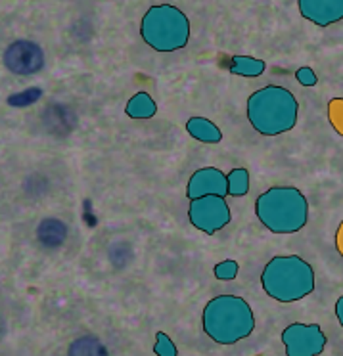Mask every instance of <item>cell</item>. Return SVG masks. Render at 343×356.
<instances>
[{
	"mask_svg": "<svg viewBox=\"0 0 343 356\" xmlns=\"http://www.w3.org/2000/svg\"><path fill=\"white\" fill-rule=\"evenodd\" d=\"M202 327L213 343L234 345L253 333L255 316L250 302L242 297L218 295L203 307Z\"/></svg>",
	"mask_w": 343,
	"mask_h": 356,
	"instance_id": "cell-1",
	"label": "cell"
},
{
	"mask_svg": "<svg viewBox=\"0 0 343 356\" xmlns=\"http://www.w3.org/2000/svg\"><path fill=\"white\" fill-rule=\"evenodd\" d=\"M299 102L288 88L269 85L248 98V119L263 136H278L296 129Z\"/></svg>",
	"mask_w": 343,
	"mask_h": 356,
	"instance_id": "cell-2",
	"label": "cell"
},
{
	"mask_svg": "<svg viewBox=\"0 0 343 356\" xmlns=\"http://www.w3.org/2000/svg\"><path fill=\"white\" fill-rule=\"evenodd\" d=\"M255 215L273 234H296L309 220V202L296 186H273L255 200Z\"/></svg>",
	"mask_w": 343,
	"mask_h": 356,
	"instance_id": "cell-3",
	"label": "cell"
},
{
	"mask_svg": "<svg viewBox=\"0 0 343 356\" xmlns=\"http://www.w3.org/2000/svg\"><path fill=\"white\" fill-rule=\"evenodd\" d=\"M261 286L274 301L296 302L314 291V270L301 257H273L261 272Z\"/></svg>",
	"mask_w": 343,
	"mask_h": 356,
	"instance_id": "cell-4",
	"label": "cell"
},
{
	"mask_svg": "<svg viewBox=\"0 0 343 356\" xmlns=\"http://www.w3.org/2000/svg\"><path fill=\"white\" fill-rule=\"evenodd\" d=\"M141 37L157 52H177L190 40V22L177 6L156 4L142 16Z\"/></svg>",
	"mask_w": 343,
	"mask_h": 356,
	"instance_id": "cell-5",
	"label": "cell"
},
{
	"mask_svg": "<svg viewBox=\"0 0 343 356\" xmlns=\"http://www.w3.org/2000/svg\"><path fill=\"white\" fill-rule=\"evenodd\" d=\"M188 220L203 234L213 236L218 230H223L225 226H228V222L232 220V213H230V207L225 197L205 195V197H198V200L190 202Z\"/></svg>",
	"mask_w": 343,
	"mask_h": 356,
	"instance_id": "cell-6",
	"label": "cell"
},
{
	"mask_svg": "<svg viewBox=\"0 0 343 356\" xmlns=\"http://www.w3.org/2000/svg\"><path fill=\"white\" fill-rule=\"evenodd\" d=\"M286 356H320L326 348V335L319 324H289L280 335Z\"/></svg>",
	"mask_w": 343,
	"mask_h": 356,
	"instance_id": "cell-7",
	"label": "cell"
},
{
	"mask_svg": "<svg viewBox=\"0 0 343 356\" xmlns=\"http://www.w3.org/2000/svg\"><path fill=\"white\" fill-rule=\"evenodd\" d=\"M2 62L14 75H33L45 67V52L31 40H16L6 48Z\"/></svg>",
	"mask_w": 343,
	"mask_h": 356,
	"instance_id": "cell-8",
	"label": "cell"
},
{
	"mask_svg": "<svg viewBox=\"0 0 343 356\" xmlns=\"http://www.w3.org/2000/svg\"><path fill=\"white\" fill-rule=\"evenodd\" d=\"M188 200H198V197H205V195H221L226 197L228 190H226V175L217 167H203L198 169L190 177L186 186Z\"/></svg>",
	"mask_w": 343,
	"mask_h": 356,
	"instance_id": "cell-9",
	"label": "cell"
},
{
	"mask_svg": "<svg viewBox=\"0 0 343 356\" xmlns=\"http://www.w3.org/2000/svg\"><path fill=\"white\" fill-rule=\"evenodd\" d=\"M299 14L320 27L334 25L343 19V0H299Z\"/></svg>",
	"mask_w": 343,
	"mask_h": 356,
	"instance_id": "cell-10",
	"label": "cell"
},
{
	"mask_svg": "<svg viewBox=\"0 0 343 356\" xmlns=\"http://www.w3.org/2000/svg\"><path fill=\"white\" fill-rule=\"evenodd\" d=\"M188 134L203 144H218L223 140V132L217 124L205 117H190L186 123Z\"/></svg>",
	"mask_w": 343,
	"mask_h": 356,
	"instance_id": "cell-11",
	"label": "cell"
},
{
	"mask_svg": "<svg viewBox=\"0 0 343 356\" xmlns=\"http://www.w3.org/2000/svg\"><path fill=\"white\" fill-rule=\"evenodd\" d=\"M65 236H67V228L58 218H45L37 228V238L48 249L60 248L65 241Z\"/></svg>",
	"mask_w": 343,
	"mask_h": 356,
	"instance_id": "cell-12",
	"label": "cell"
},
{
	"mask_svg": "<svg viewBox=\"0 0 343 356\" xmlns=\"http://www.w3.org/2000/svg\"><path fill=\"white\" fill-rule=\"evenodd\" d=\"M125 113L131 119H152L157 113V104L148 92H136L127 102Z\"/></svg>",
	"mask_w": 343,
	"mask_h": 356,
	"instance_id": "cell-13",
	"label": "cell"
},
{
	"mask_svg": "<svg viewBox=\"0 0 343 356\" xmlns=\"http://www.w3.org/2000/svg\"><path fill=\"white\" fill-rule=\"evenodd\" d=\"M266 70V63L257 58H250V56H234L230 58V71L240 77H261Z\"/></svg>",
	"mask_w": 343,
	"mask_h": 356,
	"instance_id": "cell-14",
	"label": "cell"
},
{
	"mask_svg": "<svg viewBox=\"0 0 343 356\" xmlns=\"http://www.w3.org/2000/svg\"><path fill=\"white\" fill-rule=\"evenodd\" d=\"M67 356H109L108 348L100 339L93 335L79 337L67 348Z\"/></svg>",
	"mask_w": 343,
	"mask_h": 356,
	"instance_id": "cell-15",
	"label": "cell"
},
{
	"mask_svg": "<svg viewBox=\"0 0 343 356\" xmlns=\"http://www.w3.org/2000/svg\"><path fill=\"white\" fill-rule=\"evenodd\" d=\"M226 190L232 197H244L250 192V170L238 167L226 175Z\"/></svg>",
	"mask_w": 343,
	"mask_h": 356,
	"instance_id": "cell-16",
	"label": "cell"
},
{
	"mask_svg": "<svg viewBox=\"0 0 343 356\" xmlns=\"http://www.w3.org/2000/svg\"><path fill=\"white\" fill-rule=\"evenodd\" d=\"M40 96H42V90H40V88H27L24 92L12 94L8 98V104L10 106H14V108H25V106L35 104Z\"/></svg>",
	"mask_w": 343,
	"mask_h": 356,
	"instance_id": "cell-17",
	"label": "cell"
},
{
	"mask_svg": "<svg viewBox=\"0 0 343 356\" xmlns=\"http://www.w3.org/2000/svg\"><path fill=\"white\" fill-rule=\"evenodd\" d=\"M154 353L157 356H179L177 345L173 343V339L165 332L156 333V345H154Z\"/></svg>",
	"mask_w": 343,
	"mask_h": 356,
	"instance_id": "cell-18",
	"label": "cell"
},
{
	"mask_svg": "<svg viewBox=\"0 0 343 356\" xmlns=\"http://www.w3.org/2000/svg\"><path fill=\"white\" fill-rule=\"evenodd\" d=\"M238 270H240V264L236 261H223L215 266V278L217 280H234L238 276Z\"/></svg>",
	"mask_w": 343,
	"mask_h": 356,
	"instance_id": "cell-19",
	"label": "cell"
},
{
	"mask_svg": "<svg viewBox=\"0 0 343 356\" xmlns=\"http://www.w3.org/2000/svg\"><path fill=\"white\" fill-rule=\"evenodd\" d=\"M296 79L303 86H314L319 83V77H317V73L311 67H299L296 71Z\"/></svg>",
	"mask_w": 343,
	"mask_h": 356,
	"instance_id": "cell-20",
	"label": "cell"
},
{
	"mask_svg": "<svg viewBox=\"0 0 343 356\" xmlns=\"http://www.w3.org/2000/svg\"><path fill=\"white\" fill-rule=\"evenodd\" d=\"M335 316H337V322H340L343 327V295L335 301Z\"/></svg>",
	"mask_w": 343,
	"mask_h": 356,
	"instance_id": "cell-21",
	"label": "cell"
}]
</instances>
